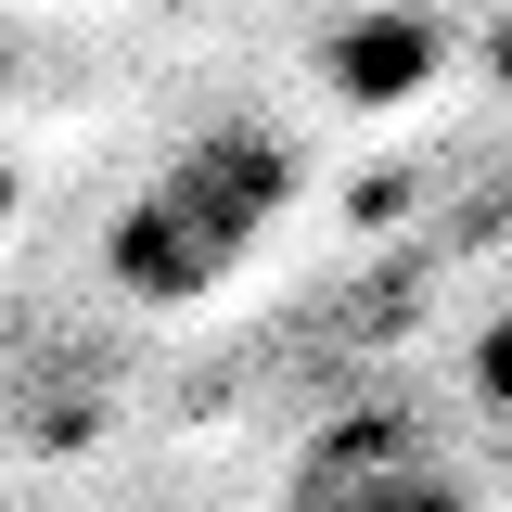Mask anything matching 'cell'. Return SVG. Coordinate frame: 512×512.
<instances>
[{"label": "cell", "mask_w": 512, "mask_h": 512, "mask_svg": "<svg viewBox=\"0 0 512 512\" xmlns=\"http://www.w3.org/2000/svg\"><path fill=\"white\" fill-rule=\"evenodd\" d=\"M474 397H487V410L512 423V308L487 320V333H474Z\"/></svg>", "instance_id": "4"}, {"label": "cell", "mask_w": 512, "mask_h": 512, "mask_svg": "<svg viewBox=\"0 0 512 512\" xmlns=\"http://www.w3.org/2000/svg\"><path fill=\"white\" fill-rule=\"evenodd\" d=\"M282 218H295V141L256 116H218L103 218V282L128 308H205L269 256Z\"/></svg>", "instance_id": "1"}, {"label": "cell", "mask_w": 512, "mask_h": 512, "mask_svg": "<svg viewBox=\"0 0 512 512\" xmlns=\"http://www.w3.org/2000/svg\"><path fill=\"white\" fill-rule=\"evenodd\" d=\"M487 64H500V90H512V26H500V52H487Z\"/></svg>", "instance_id": "5"}, {"label": "cell", "mask_w": 512, "mask_h": 512, "mask_svg": "<svg viewBox=\"0 0 512 512\" xmlns=\"http://www.w3.org/2000/svg\"><path fill=\"white\" fill-rule=\"evenodd\" d=\"M423 64H436L423 26H359V39H333V90H346V103H384V90H410Z\"/></svg>", "instance_id": "3"}, {"label": "cell", "mask_w": 512, "mask_h": 512, "mask_svg": "<svg viewBox=\"0 0 512 512\" xmlns=\"http://www.w3.org/2000/svg\"><path fill=\"white\" fill-rule=\"evenodd\" d=\"M295 512H474V474L423 410H346L295 461Z\"/></svg>", "instance_id": "2"}]
</instances>
